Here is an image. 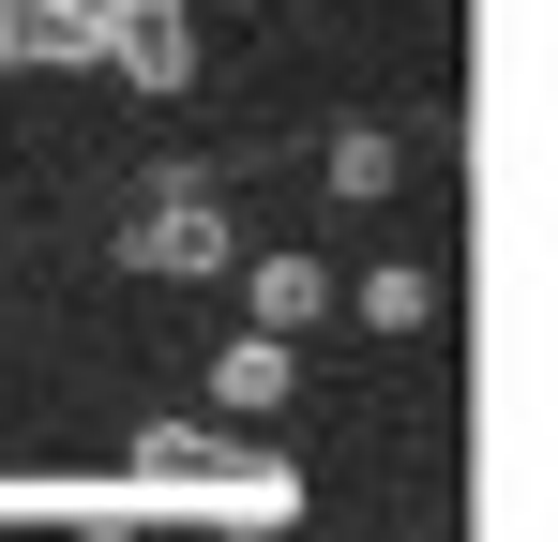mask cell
<instances>
[{
  "mask_svg": "<svg viewBox=\"0 0 558 542\" xmlns=\"http://www.w3.org/2000/svg\"><path fill=\"white\" fill-rule=\"evenodd\" d=\"M92 61V0H0V76H61Z\"/></svg>",
  "mask_w": 558,
  "mask_h": 542,
  "instance_id": "277c9868",
  "label": "cell"
},
{
  "mask_svg": "<svg viewBox=\"0 0 558 542\" xmlns=\"http://www.w3.org/2000/svg\"><path fill=\"white\" fill-rule=\"evenodd\" d=\"M211 392L227 407H287V332H242V347L211 361Z\"/></svg>",
  "mask_w": 558,
  "mask_h": 542,
  "instance_id": "8992f818",
  "label": "cell"
},
{
  "mask_svg": "<svg viewBox=\"0 0 558 542\" xmlns=\"http://www.w3.org/2000/svg\"><path fill=\"white\" fill-rule=\"evenodd\" d=\"M302 317H332V271H317V257H272V271H257V332H302Z\"/></svg>",
  "mask_w": 558,
  "mask_h": 542,
  "instance_id": "5b68a950",
  "label": "cell"
},
{
  "mask_svg": "<svg viewBox=\"0 0 558 542\" xmlns=\"http://www.w3.org/2000/svg\"><path fill=\"white\" fill-rule=\"evenodd\" d=\"M182 542H242V528H182Z\"/></svg>",
  "mask_w": 558,
  "mask_h": 542,
  "instance_id": "52a82bcc",
  "label": "cell"
},
{
  "mask_svg": "<svg viewBox=\"0 0 558 542\" xmlns=\"http://www.w3.org/2000/svg\"><path fill=\"white\" fill-rule=\"evenodd\" d=\"M121 497H136L151 528H242V542H272L287 513H302V482H287L272 452H227L211 422H151L136 467H121Z\"/></svg>",
  "mask_w": 558,
  "mask_h": 542,
  "instance_id": "6da1fadb",
  "label": "cell"
},
{
  "mask_svg": "<svg viewBox=\"0 0 558 542\" xmlns=\"http://www.w3.org/2000/svg\"><path fill=\"white\" fill-rule=\"evenodd\" d=\"M121 257H136V271H182V286H196V271H227V211L182 181V196H151V211L121 226Z\"/></svg>",
  "mask_w": 558,
  "mask_h": 542,
  "instance_id": "3957f363",
  "label": "cell"
},
{
  "mask_svg": "<svg viewBox=\"0 0 558 542\" xmlns=\"http://www.w3.org/2000/svg\"><path fill=\"white\" fill-rule=\"evenodd\" d=\"M92 61L121 90H182L196 76V15L182 0H92Z\"/></svg>",
  "mask_w": 558,
  "mask_h": 542,
  "instance_id": "7a4b0ae2",
  "label": "cell"
}]
</instances>
